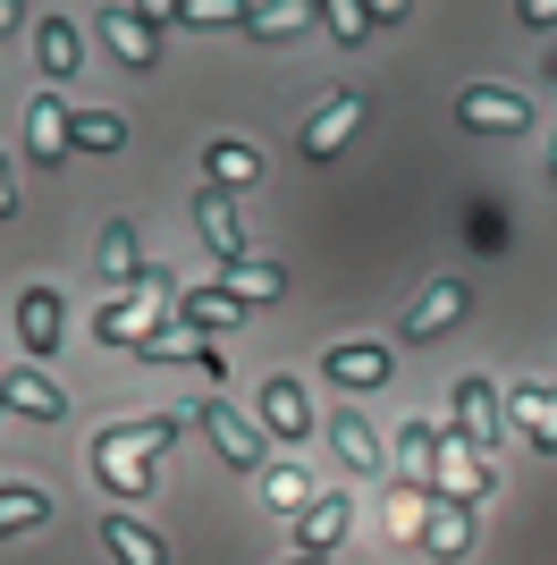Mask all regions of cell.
Segmentation results:
<instances>
[{"instance_id":"1","label":"cell","mask_w":557,"mask_h":565,"mask_svg":"<svg viewBox=\"0 0 557 565\" xmlns=\"http://www.w3.org/2000/svg\"><path fill=\"white\" fill-rule=\"evenodd\" d=\"M178 414H144V423H102L93 430V472H102V490L111 498H153V481H161V456L169 439H178Z\"/></svg>"},{"instance_id":"2","label":"cell","mask_w":557,"mask_h":565,"mask_svg":"<svg viewBox=\"0 0 557 565\" xmlns=\"http://www.w3.org/2000/svg\"><path fill=\"white\" fill-rule=\"evenodd\" d=\"M161 305H169V270H144L136 296H111V305L93 312V338H102V347H127V354H136L144 338L161 330Z\"/></svg>"},{"instance_id":"3","label":"cell","mask_w":557,"mask_h":565,"mask_svg":"<svg viewBox=\"0 0 557 565\" xmlns=\"http://www.w3.org/2000/svg\"><path fill=\"white\" fill-rule=\"evenodd\" d=\"M161 9H127V0H111V9H102V18H93V34H102V43H111V60L127 76H144V68H161Z\"/></svg>"},{"instance_id":"4","label":"cell","mask_w":557,"mask_h":565,"mask_svg":"<svg viewBox=\"0 0 557 565\" xmlns=\"http://www.w3.org/2000/svg\"><path fill=\"white\" fill-rule=\"evenodd\" d=\"M464 312H473V279H464V270H440V279L422 287L414 305H406V321H397V338H440V330H456Z\"/></svg>"},{"instance_id":"5","label":"cell","mask_w":557,"mask_h":565,"mask_svg":"<svg viewBox=\"0 0 557 565\" xmlns=\"http://www.w3.org/2000/svg\"><path fill=\"white\" fill-rule=\"evenodd\" d=\"M498 430H507V397H498L482 372L456 380V423H448V439H464L473 456H490V448H498Z\"/></svg>"},{"instance_id":"6","label":"cell","mask_w":557,"mask_h":565,"mask_svg":"<svg viewBox=\"0 0 557 565\" xmlns=\"http://www.w3.org/2000/svg\"><path fill=\"white\" fill-rule=\"evenodd\" d=\"M69 152H76V110L60 94H34L25 102V161L34 169H69Z\"/></svg>"},{"instance_id":"7","label":"cell","mask_w":557,"mask_h":565,"mask_svg":"<svg viewBox=\"0 0 557 565\" xmlns=\"http://www.w3.org/2000/svg\"><path fill=\"white\" fill-rule=\"evenodd\" d=\"M397 354L380 347V338H338V347L322 354V380L329 388H355V397H371V388H389Z\"/></svg>"},{"instance_id":"8","label":"cell","mask_w":557,"mask_h":565,"mask_svg":"<svg viewBox=\"0 0 557 565\" xmlns=\"http://www.w3.org/2000/svg\"><path fill=\"white\" fill-rule=\"evenodd\" d=\"M195 423H203V439L229 456L237 472H254V481H262V465H271V448H262V423H245V414H237V405H220V397H203V414H195Z\"/></svg>"},{"instance_id":"9","label":"cell","mask_w":557,"mask_h":565,"mask_svg":"<svg viewBox=\"0 0 557 565\" xmlns=\"http://www.w3.org/2000/svg\"><path fill=\"white\" fill-rule=\"evenodd\" d=\"M347 532H355V490H322L296 515V557H338Z\"/></svg>"},{"instance_id":"10","label":"cell","mask_w":557,"mask_h":565,"mask_svg":"<svg viewBox=\"0 0 557 565\" xmlns=\"http://www.w3.org/2000/svg\"><path fill=\"white\" fill-rule=\"evenodd\" d=\"M34 68H43V94H60V85L85 68V34H76L69 9H51V18L34 25Z\"/></svg>"},{"instance_id":"11","label":"cell","mask_w":557,"mask_h":565,"mask_svg":"<svg viewBox=\"0 0 557 565\" xmlns=\"http://www.w3.org/2000/svg\"><path fill=\"white\" fill-rule=\"evenodd\" d=\"M456 118H464V127H490V136H533V102L507 94V85H464Z\"/></svg>"},{"instance_id":"12","label":"cell","mask_w":557,"mask_h":565,"mask_svg":"<svg viewBox=\"0 0 557 565\" xmlns=\"http://www.w3.org/2000/svg\"><path fill=\"white\" fill-rule=\"evenodd\" d=\"M355 127H364V94H329L322 110L304 118L296 152H304V161H338V152H347V136H355Z\"/></svg>"},{"instance_id":"13","label":"cell","mask_w":557,"mask_h":565,"mask_svg":"<svg viewBox=\"0 0 557 565\" xmlns=\"http://www.w3.org/2000/svg\"><path fill=\"white\" fill-rule=\"evenodd\" d=\"M18 338H25V354H60L69 347V296H60V287H25L18 296Z\"/></svg>"},{"instance_id":"14","label":"cell","mask_w":557,"mask_h":565,"mask_svg":"<svg viewBox=\"0 0 557 565\" xmlns=\"http://www.w3.org/2000/svg\"><path fill=\"white\" fill-rule=\"evenodd\" d=\"M414 541H422V557L456 565L464 548H473V507H456V498L431 490V507H422V523H414Z\"/></svg>"},{"instance_id":"15","label":"cell","mask_w":557,"mask_h":565,"mask_svg":"<svg viewBox=\"0 0 557 565\" xmlns=\"http://www.w3.org/2000/svg\"><path fill=\"white\" fill-rule=\"evenodd\" d=\"M440 456H448L440 423H406L397 430V490H440Z\"/></svg>"},{"instance_id":"16","label":"cell","mask_w":557,"mask_h":565,"mask_svg":"<svg viewBox=\"0 0 557 565\" xmlns=\"http://www.w3.org/2000/svg\"><path fill=\"white\" fill-rule=\"evenodd\" d=\"M440 498H456V507H490V498H498V465H490V456H473L464 439H448V456H440Z\"/></svg>"},{"instance_id":"17","label":"cell","mask_w":557,"mask_h":565,"mask_svg":"<svg viewBox=\"0 0 557 565\" xmlns=\"http://www.w3.org/2000/svg\"><path fill=\"white\" fill-rule=\"evenodd\" d=\"M195 228H203V245L220 254V270H237V262H245V228H237V194L203 186V194H195Z\"/></svg>"},{"instance_id":"18","label":"cell","mask_w":557,"mask_h":565,"mask_svg":"<svg viewBox=\"0 0 557 565\" xmlns=\"http://www.w3.org/2000/svg\"><path fill=\"white\" fill-rule=\"evenodd\" d=\"M507 423L524 430L540 456H549V448H557V380H524V388L507 397Z\"/></svg>"},{"instance_id":"19","label":"cell","mask_w":557,"mask_h":565,"mask_svg":"<svg viewBox=\"0 0 557 565\" xmlns=\"http://www.w3.org/2000/svg\"><path fill=\"white\" fill-rule=\"evenodd\" d=\"M102 541H111L118 565H169V541H161L144 515H127V507H111V515H102Z\"/></svg>"},{"instance_id":"20","label":"cell","mask_w":557,"mask_h":565,"mask_svg":"<svg viewBox=\"0 0 557 565\" xmlns=\"http://www.w3.org/2000/svg\"><path fill=\"white\" fill-rule=\"evenodd\" d=\"M254 178H262V152H254V143H237V136H211L203 143V186L237 194V186H254Z\"/></svg>"},{"instance_id":"21","label":"cell","mask_w":557,"mask_h":565,"mask_svg":"<svg viewBox=\"0 0 557 565\" xmlns=\"http://www.w3.org/2000/svg\"><path fill=\"white\" fill-rule=\"evenodd\" d=\"M237 321H245V305H237L220 279H211V287H186V296H178V330H195V338H203V330H237Z\"/></svg>"},{"instance_id":"22","label":"cell","mask_w":557,"mask_h":565,"mask_svg":"<svg viewBox=\"0 0 557 565\" xmlns=\"http://www.w3.org/2000/svg\"><path fill=\"white\" fill-rule=\"evenodd\" d=\"M262 430H278V439H304V430H313V405H304V388L287 372L262 380Z\"/></svg>"},{"instance_id":"23","label":"cell","mask_w":557,"mask_h":565,"mask_svg":"<svg viewBox=\"0 0 557 565\" xmlns=\"http://www.w3.org/2000/svg\"><path fill=\"white\" fill-rule=\"evenodd\" d=\"M0 405L25 414V423H60V414H69V397H60L43 372H9V380H0Z\"/></svg>"},{"instance_id":"24","label":"cell","mask_w":557,"mask_h":565,"mask_svg":"<svg viewBox=\"0 0 557 565\" xmlns=\"http://www.w3.org/2000/svg\"><path fill=\"white\" fill-rule=\"evenodd\" d=\"M102 279H111L118 296H127V287H144V254H136V228H127V220H111V228H102Z\"/></svg>"},{"instance_id":"25","label":"cell","mask_w":557,"mask_h":565,"mask_svg":"<svg viewBox=\"0 0 557 565\" xmlns=\"http://www.w3.org/2000/svg\"><path fill=\"white\" fill-rule=\"evenodd\" d=\"M254 490H262V507H271V515H304V507L322 498L313 481H304V465H262V481H254Z\"/></svg>"},{"instance_id":"26","label":"cell","mask_w":557,"mask_h":565,"mask_svg":"<svg viewBox=\"0 0 557 565\" xmlns=\"http://www.w3.org/2000/svg\"><path fill=\"white\" fill-rule=\"evenodd\" d=\"M329 448H338V465H347V472H380V439H371V423L355 414V405L329 423Z\"/></svg>"},{"instance_id":"27","label":"cell","mask_w":557,"mask_h":565,"mask_svg":"<svg viewBox=\"0 0 557 565\" xmlns=\"http://www.w3.org/2000/svg\"><path fill=\"white\" fill-rule=\"evenodd\" d=\"M43 523H51V498L34 481H0V541L9 532H43Z\"/></svg>"},{"instance_id":"28","label":"cell","mask_w":557,"mask_h":565,"mask_svg":"<svg viewBox=\"0 0 557 565\" xmlns=\"http://www.w3.org/2000/svg\"><path fill=\"white\" fill-rule=\"evenodd\" d=\"M304 25H322V9H304V0H254L245 9V34H262V43H287V34H304Z\"/></svg>"},{"instance_id":"29","label":"cell","mask_w":557,"mask_h":565,"mask_svg":"<svg viewBox=\"0 0 557 565\" xmlns=\"http://www.w3.org/2000/svg\"><path fill=\"white\" fill-rule=\"evenodd\" d=\"M220 287H229L237 305H278V287H287V270H271V262H237V270H220Z\"/></svg>"},{"instance_id":"30","label":"cell","mask_w":557,"mask_h":565,"mask_svg":"<svg viewBox=\"0 0 557 565\" xmlns=\"http://www.w3.org/2000/svg\"><path fill=\"white\" fill-rule=\"evenodd\" d=\"M76 143H85V152H127V118L118 110H76Z\"/></svg>"},{"instance_id":"31","label":"cell","mask_w":557,"mask_h":565,"mask_svg":"<svg viewBox=\"0 0 557 565\" xmlns=\"http://www.w3.org/2000/svg\"><path fill=\"white\" fill-rule=\"evenodd\" d=\"M169 25L211 34V25H245V9H237V0H178V9H169Z\"/></svg>"},{"instance_id":"32","label":"cell","mask_w":557,"mask_h":565,"mask_svg":"<svg viewBox=\"0 0 557 565\" xmlns=\"http://www.w3.org/2000/svg\"><path fill=\"white\" fill-rule=\"evenodd\" d=\"M322 25L338 34V43H364V34H371V9H355V0H329V9H322Z\"/></svg>"},{"instance_id":"33","label":"cell","mask_w":557,"mask_h":565,"mask_svg":"<svg viewBox=\"0 0 557 565\" xmlns=\"http://www.w3.org/2000/svg\"><path fill=\"white\" fill-rule=\"evenodd\" d=\"M515 18H524V25H540V34H549V25H557V0H524Z\"/></svg>"},{"instance_id":"34","label":"cell","mask_w":557,"mask_h":565,"mask_svg":"<svg viewBox=\"0 0 557 565\" xmlns=\"http://www.w3.org/2000/svg\"><path fill=\"white\" fill-rule=\"evenodd\" d=\"M18 212V178H9V161H0V220Z\"/></svg>"},{"instance_id":"35","label":"cell","mask_w":557,"mask_h":565,"mask_svg":"<svg viewBox=\"0 0 557 565\" xmlns=\"http://www.w3.org/2000/svg\"><path fill=\"white\" fill-rule=\"evenodd\" d=\"M0 34H18V0H0Z\"/></svg>"},{"instance_id":"36","label":"cell","mask_w":557,"mask_h":565,"mask_svg":"<svg viewBox=\"0 0 557 565\" xmlns=\"http://www.w3.org/2000/svg\"><path fill=\"white\" fill-rule=\"evenodd\" d=\"M278 565H329V557H278Z\"/></svg>"},{"instance_id":"37","label":"cell","mask_w":557,"mask_h":565,"mask_svg":"<svg viewBox=\"0 0 557 565\" xmlns=\"http://www.w3.org/2000/svg\"><path fill=\"white\" fill-rule=\"evenodd\" d=\"M549 152H557V136H549Z\"/></svg>"},{"instance_id":"38","label":"cell","mask_w":557,"mask_h":565,"mask_svg":"<svg viewBox=\"0 0 557 565\" xmlns=\"http://www.w3.org/2000/svg\"><path fill=\"white\" fill-rule=\"evenodd\" d=\"M0 414H9V405H0Z\"/></svg>"}]
</instances>
